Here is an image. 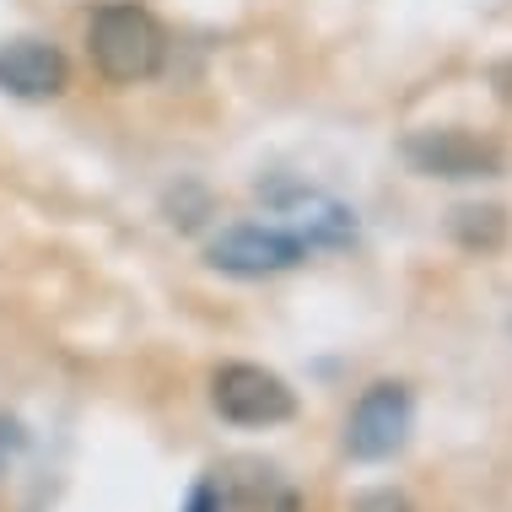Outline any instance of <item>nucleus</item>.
<instances>
[{
    "instance_id": "obj_1",
    "label": "nucleus",
    "mask_w": 512,
    "mask_h": 512,
    "mask_svg": "<svg viewBox=\"0 0 512 512\" xmlns=\"http://www.w3.org/2000/svg\"><path fill=\"white\" fill-rule=\"evenodd\" d=\"M87 54H92V65H98L103 81L135 87V81H151L162 71L168 38H162V22L151 17L146 6H135V0H108V6H98L87 22Z\"/></svg>"
},
{
    "instance_id": "obj_2",
    "label": "nucleus",
    "mask_w": 512,
    "mask_h": 512,
    "mask_svg": "<svg viewBox=\"0 0 512 512\" xmlns=\"http://www.w3.org/2000/svg\"><path fill=\"white\" fill-rule=\"evenodd\" d=\"M211 405L232 426H281L297 415V394L286 389V378H275L265 367L227 362L211 378Z\"/></svg>"
},
{
    "instance_id": "obj_3",
    "label": "nucleus",
    "mask_w": 512,
    "mask_h": 512,
    "mask_svg": "<svg viewBox=\"0 0 512 512\" xmlns=\"http://www.w3.org/2000/svg\"><path fill=\"white\" fill-rule=\"evenodd\" d=\"M410 421H415V399L405 383H372L356 399L351 421H345V453L362 464H383L394 459L410 442Z\"/></svg>"
},
{
    "instance_id": "obj_4",
    "label": "nucleus",
    "mask_w": 512,
    "mask_h": 512,
    "mask_svg": "<svg viewBox=\"0 0 512 512\" xmlns=\"http://www.w3.org/2000/svg\"><path fill=\"white\" fill-rule=\"evenodd\" d=\"M211 265L221 275H243V281H259V275H281L308 259V243L297 238L292 227H265V221H243V227H227L211 243Z\"/></svg>"
},
{
    "instance_id": "obj_5",
    "label": "nucleus",
    "mask_w": 512,
    "mask_h": 512,
    "mask_svg": "<svg viewBox=\"0 0 512 512\" xmlns=\"http://www.w3.org/2000/svg\"><path fill=\"white\" fill-rule=\"evenodd\" d=\"M405 157L426 178H496L507 162L502 146L469 130H415L405 141Z\"/></svg>"
},
{
    "instance_id": "obj_6",
    "label": "nucleus",
    "mask_w": 512,
    "mask_h": 512,
    "mask_svg": "<svg viewBox=\"0 0 512 512\" xmlns=\"http://www.w3.org/2000/svg\"><path fill=\"white\" fill-rule=\"evenodd\" d=\"M0 87L17 98H54L65 87V54L38 38H17L0 44Z\"/></svg>"
},
{
    "instance_id": "obj_7",
    "label": "nucleus",
    "mask_w": 512,
    "mask_h": 512,
    "mask_svg": "<svg viewBox=\"0 0 512 512\" xmlns=\"http://www.w3.org/2000/svg\"><path fill=\"white\" fill-rule=\"evenodd\" d=\"M453 238H459L464 248H475V254H491V248H502V238H507L502 205H464V211L453 216Z\"/></svg>"
},
{
    "instance_id": "obj_8",
    "label": "nucleus",
    "mask_w": 512,
    "mask_h": 512,
    "mask_svg": "<svg viewBox=\"0 0 512 512\" xmlns=\"http://www.w3.org/2000/svg\"><path fill=\"white\" fill-rule=\"evenodd\" d=\"M351 512H410V502H405L399 491L383 486V491H362V496L351 502Z\"/></svg>"
},
{
    "instance_id": "obj_9",
    "label": "nucleus",
    "mask_w": 512,
    "mask_h": 512,
    "mask_svg": "<svg viewBox=\"0 0 512 512\" xmlns=\"http://www.w3.org/2000/svg\"><path fill=\"white\" fill-rule=\"evenodd\" d=\"M189 512H221V486L216 480H200V491L189 496Z\"/></svg>"
},
{
    "instance_id": "obj_10",
    "label": "nucleus",
    "mask_w": 512,
    "mask_h": 512,
    "mask_svg": "<svg viewBox=\"0 0 512 512\" xmlns=\"http://www.w3.org/2000/svg\"><path fill=\"white\" fill-rule=\"evenodd\" d=\"M265 512H302V507H297V496H281V502L265 507Z\"/></svg>"
}]
</instances>
